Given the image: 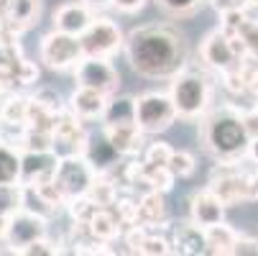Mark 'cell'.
<instances>
[{"label":"cell","mask_w":258,"mask_h":256,"mask_svg":"<svg viewBox=\"0 0 258 256\" xmlns=\"http://www.w3.org/2000/svg\"><path fill=\"white\" fill-rule=\"evenodd\" d=\"M82 3H87L92 11H102L107 6H113V0H82Z\"/></svg>","instance_id":"b9f144b4"},{"label":"cell","mask_w":258,"mask_h":256,"mask_svg":"<svg viewBox=\"0 0 258 256\" xmlns=\"http://www.w3.org/2000/svg\"><path fill=\"white\" fill-rule=\"evenodd\" d=\"M154 3L171 18H187V16L200 11V6L205 0H154Z\"/></svg>","instance_id":"4dcf8cb0"},{"label":"cell","mask_w":258,"mask_h":256,"mask_svg":"<svg viewBox=\"0 0 258 256\" xmlns=\"http://www.w3.org/2000/svg\"><path fill=\"white\" fill-rule=\"evenodd\" d=\"M41 0H0V31L21 36L26 28L39 23Z\"/></svg>","instance_id":"5bb4252c"},{"label":"cell","mask_w":258,"mask_h":256,"mask_svg":"<svg viewBox=\"0 0 258 256\" xmlns=\"http://www.w3.org/2000/svg\"><path fill=\"white\" fill-rule=\"evenodd\" d=\"M243 118H245V126L250 131V138L258 136V105L250 108V111H243Z\"/></svg>","instance_id":"ab89813d"},{"label":"cell","mask_w":258,"mask_h":256,"mask_svg":"<svg viewBox=\"0 0 258 256\" xmlns=\"http://www.w3.org/2000/svg\"><path fill=\"white\" fill-rule=\"evenodd\" d=\"M169 169L176 179H184V177H192L195 169H197V159L189 154V151H184V149H174L171 154V162H169Z\"/></svg>","instance_id":"d6a6232c"},{"label":"cell","mask_w":258,"mask_h":256,"mask_svg":"<svg viewBox=\"0 0 258 256\" xmlns=\"http://www.w3.org/2000/svg\"><path fill=\"white\" fill-rule=\"evenodd\" d=\"M200 138L205 151L217 162L245 159L250 149V131L245 126V118L233 108H223V111H212V113L207 111L202 116Z\"/></svg>","instance_id":"7a4b0ae2"},{"label":"cell","mask_w":258,"mask_h":256,"mask_svg":"<svg viewBox=\"0 0 258 256\" xmlns=\"http://www.w3.org/2000/svg\"><path fill=\"white\" fill-rule=\"evenodd\" d=\"M228 33H233L240 41V46L245 49V54L250 59H258V18H250L248 13H243L240 21L235 23V28Z\"/></svg>","instance_id":"4316f807"},{"label":"cell","mask_w":258,"mask_h":256,"mask_svg":"<svg viewBox=\"0 0 258 256\" xmlns=\"http://www.w3.org/2000/svg\"><path fill=\"white\" fill-rule=\"evenodd\" d=\"M123 52L131 69L149 80H171L181 69H187L189 62L187 39L166 23L133 28L125 39Z\"/></svg>","instance_id":"6da1fadb"},{"label":"cell","mask_w":258,"mask_h":256,"mask_svg":"<svg viewBox=\"0 0 258 256\" xmlns=\"http://www.w3.org/2000/svg\"><path fill=\"white\" fill-rule=\"evenodd\" d=\"M250 190H253V200H258V169L253 172V182H250Z\"/></svg>","instance_id":"ee69618b"},{"label":"cell","mask_w":258,"mask_h":256,"mask_svg":"<svg viewBox=\"0 0 258 256\" xmlns=\"http://www.w3.org/2000/svg\"><path fill=\"white\" fill-rule=\"evenodd\" d=\"M82 154L87 157V162L95 167L97 174H110L113 169H118V164H120V159H123V154L115 149L113 143H110V138H107L105 133H102L100 138L90 136Z\"/></svg>","instance_id":"ac0fdd59"},{"label":"cell","mask_w":258,"mask_h":256,"mask_svg":"<svg viewBox=\"0 0 258 256\" xmlns=\"http://www.w3.org/2000/svg\"><path fill=\"white\" fill-rule=\"evenodd\" d=\"M64 248H59V243H54V241H49V236H44V238H36L33 243L23 246L18 253L21 256H56Z\"/></svg>","instance_id":"e575fe53"},{"label":"cell","mask_w":258,"mask_h":256,"mask_svg":"<svg viewBox=\"0 0 258 256\" xmlns=\"http://www.w3.org/2000/svg\"><path fill=\"white\" fill-rule=\"evenodd\" d=\"M225 208L228 205L220 200L210 187H202V190L192 192V197H189V218L195 223H200L202 228L223 223L225 221Z\"/></svg>","instance_id":"2e32d148"},{"label":"cell","mask_w":258,"mask_h":256,"mask_svg":"<svg viewBox=\"0 0 258 256\" xmlns=\"http://www.w3.org/2000/svg\"><path fill=\"white\" fill-rule=\"evenodd\" d=\"M49 221H44V218L39 215H33L28 210H18L16 215H11V221H8V231H6V246L18 253L23 246L33 243L36 238H44L46 236V228Z\"/></svg>","instance_id":"4fadbf2b"},{"label":"cell","mask_w":258,"mask_h":256,"mask_svg":"<svg viewBox=\"0 0 258 256\" xmlns=\"http://www.w3.org/2000/svg\"><path fill=\"white\" fill-rule=\"evenodd\" d=\"M85 57H102L110 59L113 54H118L125 46V36L120 31V26L110 18H95L90 23V28L80 36Z\"/></svg>","instance_id":"9c48e42d"},{"label":"cell","mask_w":258,"mask_h":256,"mask_svg":"<svg viewBox=\"0 0 258 256\" xmlns=\"http://www.w3.org/2000/svg\"><path fill=\"white\" fill-rule=\"evenodd\" d=\"M85 226H87V231L92 233L95 241H100V243H113V241L123 233L120 226H125V223L120 221V215L115 213V208H97L95 215L90 218Z\"/></svg>","instance_id":"44dd1931"},{"label":"cell","mask_w":258,"mask_h":256,"mask_svg":"<svg viewBox=\"0 0 258 256\" xmlns=\"http://www.w3.org/2000/svg\"><path fill=\"white\" fill-rule=\"evenodd\" d=\"M59 154L54 149H28L21 159V185H49L56 177Z\"/></svg>","instance_id":"8fae6325"},{"label":"cell","mask_w":258,"mask_h":256,"mask_svg":"<svg viewBox=\"0 0 258 256\" xmlns=\"http://www.w3.org/2000/svg\"><path fill=\"white\" fill-rule=\"evenodd\" d=\"M250 6H258V0H250Z\"/></svg>","instance_id":"bcb514c9"},{"label":"cell","mask_w":258,"mask_h":256,"mask_svg":"<svg viewBox=\"0 0 258 256\" xmlns=\"http://www.w3.org/2000/svg\"><path fill=\"white\" fill-rule=\"evenodd\" d=\"M200 57L210 69L217 72V75H225V72L235 69L238 64H243L248 59L240 41L233 33H228L225 28H215L205 36L202 44H200Z\"/></svg>","instance_id":"5b68a950"},{"label":"cell","mask_w":258,"mask_h":256,"mask_svg":"<svg viewBox=\"0 0 258 256\" xmlns=\"http://www.w3.org/2000/svg\"><path fill=\"white\" fill-rule=\"evenodd\" d=\"M97 172L95 167L87 162L85 154H67L59 159L56 167V187L64 192L67 200H75V197H85L90 192V187L95 185Z\"/></svg>","instance_id":"ba28073f"},{"label":"cell","mask_w":258,"mask_h":256,"mask_svg":"<svg viewBox=\"0 0 258 256\" xmlns=\"http://www.w3.org/2000/svg\"><path fill=\"white\" fill-rule=\"evenodd\" d=\"M176 118H179V113H176V105L169 92L149 90L136 97V123L146 136L164 133L166 128L174 126Z\"/></svg>","instance_id":"8992f818"},{"label":"cell","mask_w":258,"mask_h":256,"mask_svg":"<svg viewBox=\"0 0 258 256\" xmlns=\"http://www.w3.org/2000/svg\"><path fill=\"white\" fill-rule=\"evenodd\" d=\"M171 243H174V253H181V256L207 253V228L195 223L192 218L189 221H179L171 226Z\"/></svg>","instance_id":"e0dca14e"},{"label":"cell","mask_w":258,"mask_h":256,"mask_svg":"<svg viewBox=\"0 0 258 256\" xmlns=\"http://www.w3.org/2000/svg\"><path fill=\"white\" fill-rule=\"evenodd\" d=\"M18 210H23V185H21V182L0 185V213L11 218Z\"/></svg>","instance_id":"f546056e"},{"label":"cell","mask_w":258,"mask_h":256,"mask_svg":"<svg viewBox=\"0 0 258 256\" xmlns=\"http://www.w3.org/2000/svg\"><path fill=\"white\" fill-rule=\"evenodd\" d=\"M87 138H90V133L85 131V121L77 118L67 108V111L59 116L56 126H54V151L59 157L82 154L85 146H87Z\"/></svg>","instance_id":"7c38bea8"},{"label":"cell","mask_w":258,"mask_h":256,"mask_svg":"<svg viewBox=\"0 0 258 256\" xmlns=\"http://www.w3.org/2000/svg\"><path fill=\"white\" fill-rule=\"evenodd\" d=\"M3 105H6V95H3V90H0V116H3Z\"/></svg>","instance_id":"f6af8a7d"},{"label":"cell","mask_w":258,"mask_h":256,"mask_svg":"<svg viewBox=\"0 0 258 256\" xmlns=\"http://www.w3.org/2000/svg\"><path fill=\"white\" fill-rule=\"evenodd\" d=\"M8 221H11V218H8V215H3V213H0V241H6V231H8Z\"/></svg>","instance_id":"7bdbcfd3"},{"label":"cell","mask_w":258,"mask_h":256,"mask_svg":"<svg viewBox=\"0 0 258 256\" xmlns=\"http://www.w3.org/2000/svg\"><path fill=\"white\" fill-rule=\"evenodd\" d=\"M243 159L238 162H217V167L210 174L207 187L223 200L228 208L243 200H253V190H250V182H253V172L240 167Z\"/></svg>","instance_id":"277c9868"},{"label":"cell","mask_w":258,"mask_h":256,"mask_svg":"<svg viewBox=\"0 0 258 256\" xmlns=\"http://www.w3.org/2000/svg\"><path fill=\"white\" fill-rule=\"evenodd\" d=\"M166 192L159 190H146L138 195V215L133 226H146V228H156L166 221V202H164Z\"/></svg>","instance_id":"7402d4cb"},{"label":"cell","mask_w":258,"mask_h":256,"mask_svg":"<svg viewBox=\"0 0 258 256\" xmlns=\"http://www.w3.org/2000/svg\"><path fill=\"white\" fill-rule=\"evenodd\" d=\"M21 159L23 151L16 146L0 141V185H8V182H21Z\"/></svg>","instance_id":"484cf974"},{"label":"cell","mask_w":258,"mask_h":256,"mask_svg":"<svg viewBox=\"0 0 258 256\" xmlns=\"http://www.w3.org/2000/svg\"><path fill=\"white\" fill-rule=\"evenodd\" d=\"M33 100H39V103H44L46 108H51V111H56V113H61V111H67V108L61 105V97H59V92L56 90H51V87H41L36 95H31Z\"/></svg>","instance_id":"8d00e7d4"},{"label":"cell","mask_w":258,"mask_h":256,"mask_svg":"<svg viewBox=\"0 0 258 256\" xmlns=\"http://www.w3.org/2000/svg\"><path fill=\"white\" fill-rule=\"evenodd\" d=\"M248 159L258 167V136H253L250 138V149H248Z\"/></svg>","instance_id":"60d3db41"},{"label":"cell","mask_w":258,"mask_h":256,"mask_svg":"<svg viewBox=\"0 0 258 256\" xmlns=\"http://www.w3.org/2000/svg\"><path fill=\"white\" fill-rule=\"evenodd\" d=\"M235 238H238V231L233 226H228L225 221L210 226L207 228V253L228 256L233 251V246H235Z\"/></svg>","instance_id":"d4e9b609"},{"label":"cell","mask_w":258,"mask_h":256,"mask_svg":"<svg viewBox=\"0 0 258 256\" xmlns=\"http://www.w3.org/2000/svg\"><path fill=\"white\" fill-rule=\"evenodd\" d=\"M0 123H13V126H28V97L23 95H8L3 105Z\"/></svg>","instance_id":"f1b7e54d"},{"label":"cell","mask_w":258,"mask_h":256,"mask_svg":"<svg viewBox=\"0 0 258 256\" xmlns=\"http://www.w3.org/2000/svg\"><path fill=\"white\" fill-rule=\"evenodd\" d=\"M95 21V11L82 3V0H72V3H61L54 16H51V23L56 31H64V33H72V36H82L90 23Z\"/></svg>","instance_id":"9a60e30c"},{"label":"cell","mask_w":258,"mask_h":256,"mask_svg":"<svg viewBox=\"0 0 258 256\" xmlns=\"http://www.w3.org/2000/svg\"><path fill=\"white\" fill-rule=\"evenodd\" d=\"M138 253H143V256H169V253H174V243H171V238L151 233V228H149V233H146Z\"/></svg>","instance_id":"1f68e13d"},{"label":"cell","mask_w":258,"mask_h":256,"mask_svg":"<svg viewBox=\"0 0 258 256\" xmlns=\"http://www.w3.org/2000/svg\"><path fill=\"white\" fill-rule=\"evenodd\" d=\"M230 253H233V256H258V238H250V236L238 233L235 246H233Z\"/></svg>","instance_id":"d590c367"},{"label":"cell","mask_w":258,"mask_h":256,"mask_svg":"<svg viewBox=\"0 0 258 256\" xmlns=\"http://www.w3.org/2000/svg\"><path fill=\"white\" fill-rule=\"evenodd\" d=\"M87 197L95 205H100V208H113L115 200H118V185H115V182H110L107 174H97V179H95V185L90 187Z\"/></svg>","instance_id":"83f0119b"},{"label":"cell","mask_w":258,"mask_h":256,"mask_svg":"<svg viewBox=\"0 0 258 256\" xmlns=\"http://www.w3.org/2000/svg\"><path fill=\"white\" fill-rule=\"evenodd\" d=\"M105 105H107V95L77 85V90L72 92L67 108H69V111L75 113L77 118H82V121H102Z\"/></svg>","instance_id":"d6986e66"},{"label":"cell","mask_w":258,"mask_h":256,"mask_svg":"<svg viewBox=\"0 0 258 256\" xmlns=\"http://www.w3.org/2000/svg\"><path fill=\"white\" fill-rule=\"evenodd\" d=\"M169 95L176 105V113L181 121H200L212 103V85L202 72L181 69L176 77H171Z\"/></svg>","instance_id":"3957f363"},{"label":"cell","mask_w":258,"mask_h":256,"mask_svg":"<svg viewBox=\"0 0 258 256\" xmlns=\"http://www.w3.org/2000/svg\"><path fill=\"white\" fill-rule=\"evenodd\" d=\"M39 57H41V62L49 69L67 72V69H75L85 59V49H82L80 36H72V33H64V31L51 28L41 39Z\"/></svg>","instance_id":"52a82bcc"},{"label":"cell","mask_w":258,"mask_h":256,"mask_svg":"<svg viewBox=\"0 0 258 256\" xmlns=\"http://www.w3.org/2000/svg\"><path fill=\"white\" fill-rule=\"evenodd\" d=\"M171 154H174V149H171L169 143L156 141V143H149V146H146V151H143V162H146V164H156V167H169Z\"/></svg>","instance_id":"836d02e7"},{"label":"cell","mask_w":258,"mask_h":256,"mask_svg":"<svg viewBox=\"0 0 258 256\" xmlns=\"http://www.w3.org/2000/svg\"><path fill=\"white\" fill-rule=\"evenodd\" d=\"M210 8L217 11L220 16L223 13H230V11H245L250 6V0H207Z\"/></svg>","instance_id":"74e56055"},{"label":"cell","mask_w":258,"mask_h":256,"mask_svg":"<svg viewBox=\"0 0 258 256\" xmlns=\"http://www.w3.org/2000/svg\"><path fill=\"white\" fill-rule=\"evenodd\" d=\"M143 6H146V0H113V8H118L125 16H133V13L143 11Z\"/></svg>","instance_id":"f35d334b"},{"label":"cell","mask_w":258,"mask_h":256,"mask_svg":"<svg viewBox=\"0 0 258 256\" xmlns=\"http://www.w3.org/2000/svg\"><path fill=\"white\" fill-rule=\"evenodd\" d=\"M102 133L110 138V143L123 154V157H136L143 151V131L138 123H123V126H102Z\"/></svg>","instance_id":"ffe728a7"},{"label":"cell","mask_w":258,"mask_h":256,"mask_svg":"<svg viewBox=\"0 0 258 256\" xmlns=\"http://www.w3.org/2000/svg\"><path fill=\"white\" fill-rule=\"evenodd\" d=\"M75 80L80 87H90L97 90L102 95H115L120 87V72L110 64V59L102 57H85L77 67H75Z\"/></svg>","instance_id":"30bf717a"},{"label":"cell","mask_w":258,"mask_h":256,"mask_svg":"<svg viewBox=\"0 0 258 256\" xmlns=\"http://www.w3.org/2000/svg\"><path fill=\"white\" fill-rule=\"evenodd\" d=\"M23 210L33 213V215H39L44 218V221H51V218L59 215V205H54L41 187H36V185H23Z\"/></svg>","instance_id":"cb8c5ba5"},{"label":"cell","mask_w":258,"mask_h":256,"mask_svg":"<svg viewBox=\"0 0 258 256\" xmlns=\"http://www.w3.org/2000/svg\"><path fill=\"white\" fill-rule=\"evenodd\" d=\"M123 123H136V97L115 92L107 97L102 126H123Z\"/></svg>","instance_id":"603a6c76"}]
</instances>
